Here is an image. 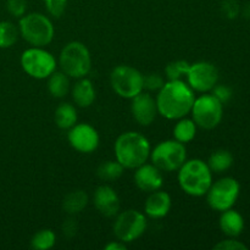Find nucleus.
Returning a JSON list of instances; mask_svg holds the SVG:
<instances>
[{"label":"nucleus","mask_w":250,"mask_h":250,"mask_svg":"<svg viewBox=\"0 0 250 250\" xmlns=\"http://www.w3.org/2000/svg\"><path fill=\"white\" fill-rule=\"evenodd\" d=\"M158 112L167 120H178L190 114L194 90L182 80L167 81L155 98Z\"/></svg>","instance_id":"f257e3e1"},{"label":"nucleus","mask_w":250,"mask_h":250,"mask_svg":"<svg viewBox=\"0 0 250 250\" xmlns=\"http://www.w3.org/2000/svg\"><path fill=\"white\" fill-rule=\"evenodd\" d=\"M116 160L125 168L134 170L150 158V143L144 134L128 131L120 134L114 144Z\"/></svg>","instance_id":"f03ea898"},{"label":"nucleus","mask_w":250,"mask_h":250,"mask_svg":"<svg viewBox=\"0 0 250 250\" xmlns=\"http://www.w3.org/2000/svg\"><path fill=\"white\" fill-rule=\"evenodd\" d=\"M177 181L180 188L190 197H204L212 183V172L207 161L202 159L186 160L178 168Z\"/></svg>","instance_id":"7ed1b4c3"},{"label":"nucleus","mask_w":250,"mask_h":250,"mask_svg":"<svg viewBox=\"0 0 250 250\" xmlns=\"http://www.w3.org/2000/svg\"><path fill=\"white\" fill-rule=\"evenodd\" d=\"M20 36L31 46L49 45L53 42L55 28L48 16L41 12L26 14L20 19L19 22Z\"/></svg>","instance_id":"20e7f679"},{"label":"nucleus","mask_w":250,"mask_h":250,"mask_svg":"<svg viewBox=\"0 0 250 250\" xmlns=\"http://www.w3.org/2000/svg\"><path fill=\"white\" fill-rule=\"evenodd\" d=\"M61 71L70 78L87 77L92 70V56L89 49L82 42L73 41L66 44L59 55Z\"/></svg>","instance_id":"39448f33"},{"label":"nucleus","mask_w":250,"mask_h":250,"mask_svg":"<svg viewBox=\"0 0 250 250\" xmlns=\"http://www.w3.org/2000/svg\"><path fill=\"white\" fill-rule=\"evenodd\" d=\"M150 160L163 172L178 171L187 160V149L176 139L160 142L150 151Z\"/></svg>","instance_id":"423d86ee"},{"label":"nucleus","mask_w":250,"mask_h":250,"mask_svg":"<svg viewBox=\"0 0 250 250\" xmlns=\"http://www.w3.org/2000/svg\"><path fill=\"white\" fill-rule=\"evenodd\" d=\"M112 90L124 99H132L144 90V76L129 65H119L110 73Z\"/></svg>","instance_id":"0eeeda50"},{"label":"nucleus","mask_w":250,"mask_h":250,"mask_svg":"<svg viewBox=\"0 0 250 250\" xmlns=\"http://www.w3.org/2000/svg\"><path fill=\"white\" fill-rule=\"evenodd\" d=\"M193 121L203 129H214L221 124L224 117V104L212 94H205L195 98L192 110Z\"/></svg>","instance_id":"6e6552de"},{"label":"nucleus","mask_w":250,"mask_h":250,"mask_svg":"<svg viewBox=\"0 0 250 250\" xmlns=\"http://www.w3.org/2000/svg\"><path fill=\"white\" fill-rule=\"evenodd\" d=\"M21 67L34 80H46L56 71V59L51 53L41 46H31L22 53Z\"/></svg>","instance_id":"1a4fd4ad"},{"label":"nucleus","mask_w":250,"mask_h":250,"mask_svg":"<svg viewBox=\"0 0 250 250\" xmlns=\"http://www.w3.org/2000/svg\"><path fill=\"white\" fill-rule=\"evenodd\" d=\"M241 193V185L233 177H222L212 182L207 192V203L212 210L222 212L234 207Z\"/></svg>","instance_id":"9d476101"},{"label":"nucleus","mask_w":250,"mask_h":250,"mask_svg":"<svg viewBox=\"0 0 250 250\" xmlns=\"http://www.w3.org/2000/svg\"><path fill=\"white\" fill-rule=\"evenodd\" d=\"M148 221L143 212L134 209L125 210L116 215L114 222V234L119 241L128 244L141 238L146 231Z\"/></svg>","instance_id":"9b49d317"},{"label":"nucleus","mask_w":250,"mask_h":250,"mask_svg":"<svg viewBox=\"0 0 250 250\" xmlns=\"http://www.w3.org/2000/svg\"><path fill=\"white\" fill-rule=\"evenodd\" d=\"M186 78L194 92L209 93L219 82V70L209 61H197L190 63Z\"/></svg>","instance_id":"f8f14e48"},{"label":"nucleus","mask_w":250,"mask_h":250,"mask_svg":"<svg viewBox=\"0 0 250 250\" xmlns=\"http://www.w3.org/2000/svg\"><path fill=\"white\" fill-rule=\"evenodd\" d=\"M67 141L75 150L90 154L99 146L100 137L97 129L89 124H76L68 129Z\"/></svg>","instance_id":"ddd939ff"},{"label":"nucleus","mask_w":250,"mask_h":250,"mask_svg":"<svg viewBox=\"0 0 250 250\" xmlns=\"http://www.w3.org/2000/svg\"><path fill=\"white\" fill-rule=\"evenodd\" d=\"M131 114L138 125L150 126L159 114L156 100L149 93H139L131 99Z\"/></svg>","instance_id":"4468645a"},{"label":"nucleus","mask_w":250,"mask_h":250,"mask_svg":"<svg viewBox=\"0 0 250 250\" xmlns=\"http://www.w3.org/2000/svg\"><path fill=\"white\" fill-rule=\"evenodd\" d=\"M134 170L136 172H134L133 180L138 189L146 193L161 189L164 186L163 171L159 170L154 164L146 163Z\"/></svg>","instance_id":"2eb2a0df"},{"label":"nucleus","mask_w":250,"mask_h":250,"mask_svg":"<svg viewBox=\"0 0 250 250\" xmlns=\"http://www.w3.org/2000/svg\"><path fill=\"white\" fill-rule=\"evenodd\" d=\"M93 204L105 217H114L120 211V198L116 190L107 185H102L94 190Z\"/></svg>","instance_id":"dca6fc26"},{"label":"nucleus","mask_w":250,"mask_h":250,"mask_svg":"<svg viewBox=\"0 0 250 250\" xmlns=\"http://www.w3.org/2000/svg\"><path fill=\"white\" fill-rule=\"evenodd\" d=\"M172 207V200L167 192L159 189L151 192L144 204V214L154 220L167 216Z\"/></svg>","instance_id":"f3484780"},{"label":"nucleus","mask_w":250,"mask_h":250,"mask_svg":"<svg viewBox=\"0 0 250 250\" xmlns=\"http://www.w3.org/2000/svg\"><path fill=\"white\" fill-rule=\"evenodd\" d=\"M219 226L225 236L237 238L243 233L246 222H244V217L242 216L241 212L231 208V209L221 212V216L219 219Z\"/></svg>","instance_id":"a211bd4d"},{"label":"nucleus","mask_w":250,"mask_h":250,"mask_svg":"<svg viewBox=\"0 0 250 250\" xmlns=\"http://www.w3.org/2000/svg\"><path fill=\"white\" fill-rule=\"evenodd\" d=\"M75 104L80 107H89L97 98L94 84L87 77L80 78L71 90Z\"/></svg>","instance_id":"6ab92c4d"},{"label":"nucleus","mask_w":250,"mask_h":250,"mask_svg":"<svg viewBox=\"0 0 250 250\" xmlns=\"http://www.w3.org/2000/svg\"><path fill=\"white\" fill-rule=\"evenodd\" d=\"M88 195L84 190L76 189L67 193L62 200V210L68 215H77L82 212L88 205Z\"/></svg>","instance_id":"aec40b11"},{"label":"nucleus","mask_w":250,"mask_h":250,"mask_svg":"<svg viewBox=\"0 0 250 250\" xmlns=\"http://www.w3.org/2000/svg\"><path fill=\"white\" fill-rule=\"evenodd\" d=\"M48 90L55 99H62L70 90V77L62 71H54L48 77Z\"/></svg>","instance_id":"412c9836"},{"label":"nucleus","mask_w":250,"mask_h":250,"mask_svg":"<svg viewBox=\"0 0 250 250\" xmlns=\"http://www.w3.org/2000/svg\"><path fill=\"white\" fill-rule=\"evenodd\" d=\"M54 120H55L56 126L60 129H70L77 124L78 115L76 106H73L70 103H61L56 107Z\"/></svg>","instance_id":"4be33fe9"},{"label":"nucleus","mask_w":250,"mask_h":250,"mask_svg":"<svg viewBox=\"0 0 250 250\" xmlns=\"http://www.w3.org/2000/svg\"><path fill=\"white\" fill-rule=\"evenodd\" d=\"M207 164L211 172L222 173L232 167L233 155H232L231 151L226 150V149H217L209 156Z\"/></svg>","instance_id":"5701e85b"},{"label":"nucleus","mask_w":250,"mask_h":250,"mask_svg":"<svg viewBox=\"0 0 250 250\" xmlns=\"http://www.w3.org/2000/svg\"><path fill=\"white\" fill-rule=\"evenodd\" d=\"M197 128L198 126L193 121V119L182 117V119L177 120V124L173 127V137L176 141L183 144L189 143L197 136Z\"/></svg>","instance_id":"b1692460"},{"label":"nucleus","mask_w":250,"mask_h":250,"mask_svg":"<svg viewBox=\"0 0 250 250\" xmlns=\"http://www.w3.org/2000/svg\"><path fill=\"white\" fill-rule=\"evenodd\" d=\"M125 167L117 160H107L100 164L97 168V176L102 181L111 182L124 175Z\"/></svg>","instance_id":"393cba45"},{"label":"nucleus","mask_w":250,"mask_h":250,"mask_svg":"<svg viewBox=\"0 0 250 250\" xmlns=\"http://www.w3.org/2000/svg\"><path fill=\"white\" fill-rule=\"evenodd\" d=\"M19 27L10 21H0V49L11 48L19 39Z\"/></svg>","instance_id":"a878e982"},{"label":"nucleus","mask_w":250,"mask_h":250,"mask_svg":"<svg viewBox=\"0 0 250 250\" xmlns=\"http://www.w3.org/2000/svg\"><path fill=\"white\" fill-rule=\"evenodd\" d=\"M56 243V234L53 229H44L36 232L31 239V247L34 250H49Z\"/></svg>","instance_id":"bb28decb"},{"label":"nucleus","mask_w":250,"mask_h":250,"mask_svg":"<svg viewBox=\"0 0 250 250\" xmlns=\"http://www.w3.org/2000/svg\"><path fill=\"white\" fill-rule=\"evenodd\" d=\"M189 67L190 63L186 60L171 61L165 67L166 78H167V81L182 80V77L187 76Z\"/></svg>","instance_id":"cd10ccee"},{"label":"nucleus","mask_w":250,"mask_h":250,"mask_svg":"<svg viewBox=\"0 0 250 250\" xmlns=\"http://www.w3.org/2000/svg\"><path fill=\"white\" fill-rule=\"evenodd\" d=\"M44 6L50 16L59 19L65 12L67 0H44Z\"/></svg>","instance_id":"c85d7f7f"},{"label":"nucleus","mask_w":250,"mask_h":250,"mask_svg":"<svg viewBox=\"0 0 250 250\" xmlns=\"http://www.w3.org/2000/svg\"><path fill=\"white\" fill-rule=\"evenodd\" d=\"M221 12L226 19L234 20L241 14V6L237 0H222Z\"/></svg>","instance_id":"c756f323"},{"label":"nucleus","mask_w":250,"mask_h":250,"mask_svg":"<svg viewBox=\"0 0 250 250\" xmlns=\"http://www.w3.org/2000/svg\"><path fill=\"white\" fill-rule=\"evenodd\" d=\"M6 10L11 16L21 19L27 11V0H6Z\"/></svg>","instance_id":"7c9ffc66"},{"label":"nucleus","mask_w":250,"mask_h":250,"mask_svg":"<svg viewBox=\"0 0 250 250\" xmlns=\"http://www.w3.org/2000/svg\"><path fill=\"white\" fill-rule=\"evenodd\" d=\"M164 84H165V80L160 73H149L144 76V89H148L150 92H159Z\"/></svg>","instance_id":"2f4dec72"},{"label":"nucleus","mask_w":250,"mask_h":250,"mask_svg":"<svg viewBox=\"0 0 250 250\" xmlns=\"http://www.w3.org/2000/svg\"><path fill=\"white\" fill-rule=\"evenodd\" d=\"M215 250H248L247 244H244L243 242L237 241L236 238H231L229 237L227 239L219 242L217 244L214 246Z\"/></svg>","instance_id":"473e14b6"},{"label":"nucleus","mask_w":250,"mask_h":250,"mask_svg":"<svg viewBox=\"0 0 250 250\" xmlns=\"http://www.w3.org/2000/svg\"><path fill=\"white\" fill-rule=\"evenodd\" d=\"M211 94L216 98L222 104H227L232 99V90L231 88L224 84H216L211 90Z\"/></svg>","instance_id":"72a5a7b5"},{"label":"nucleus","mask_w":250,"mask_h":250,"mask_svg":"<svg viewBox=\"0 0 250 250\" xmlns=\"http://www.w3.org/2000/svg\"><path fill=\"white\" fill-rule=\"evenodd\" d=\"M78 231V225L76 222V220L73 219H67L65 220V222L62 224V233L65 234L67 238H72L77 234Z\"/></svg>","instance_id":"f704fd0d"},{"label":"nucleus","mask_w":250,"mask_h":250,"mask_svg":"<svg viewBox=\"0 0 250 250\" xmlns=\"http://www.w3.org/2000/svg\"><path fill=\"white\" fill-rule=\"evenodd\" d=\"M104 249L105 250H126L127 246L126 243H124V242L116 241V242H110V243H107L106 246L104 247Z\"/></svg>","instance_id":"c9c22d12"},{"label":"nucleus","mask_w":250,"mask_h":250,"mask_svg":"<svg viewBox=\"0 0 250 250\" xmlns=\"http://www.w3.org/2000/svg\"><path fill=\"white\" fill-rule=\"evenodd\" d=\"M241 11H242V15H243L246 19L250 20V2L249 4H247L246 6L243 7V10H241Z\"/></svg>","instance_id":"e433bc0d"}]
</instances>
